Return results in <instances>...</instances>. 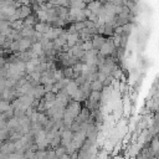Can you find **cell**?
I'll return each instance as SVG.
<instances>
[{
	"instance_id": "obj_1",
	"label": "cell",
	"mask_w": 159,
	"mask_h": 159,
	"mask_svg": "<svg viewBox=\"0 0 159 159\" xmlns=\"http://www.w3.org/2000/svg\"><path fill=\"white\" fill-rule=\"evenodd\" d=\"M111 51H112V45L110 46V42H106V44H103V45H102V47H101V52H102L103 55L110 54Z\"/></svg>"
}]
</instances>
